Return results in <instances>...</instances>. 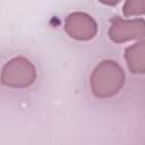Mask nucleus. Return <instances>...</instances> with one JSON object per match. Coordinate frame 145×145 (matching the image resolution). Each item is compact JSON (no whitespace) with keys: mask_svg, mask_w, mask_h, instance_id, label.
Wrapping results in <instances>:
<instances>
[{"mask_svg":"<svg viewBox=\"0 0 145 145\" xmlns=\"http://www.w3.org/2000/svg\"><path fill=\"white\" fill-rule=\"evenodd\" d=\"M89 80L93 94L96 97L106 99L120 92L126 76L123 69L116 61L104 60L95 67Z\"/></svg>","mask_w":145,"mask_h":145,"instance_id":"1","label":"nucleus"},{"mask_svg":"<svg viewBox=\"0 0 145 145\" xmlns=\"http://www.w3.org/2000/svg\"><path fill=\"white\" fill-rule=\"evenodd\" d=\"M36 79L34 65L24 57H16L9 60L2 68L1 82L3 85L14 88L31 86Z\"/></svg>","mask_w":145,"mask_h":145,"instance_id":"2","label":"nucleus"},{"mask_svg":"<svg viewBox=\"0 0 145 145\" xmlns=\"http://www.w3.org/2000/svg\"><path fill=\"white\" fill-rule=\"evenodd\" d=\"M109 37L116 43L145 37V20L143 18L122 19L114 17L109 28Z\"/></svg>","mask_w":145,"mask_h":145,"instance_id":"3","label":"nucleus"},{"mask_svg":"<svg viewBox=\"0 0 145 145\" xmlns=\"http://www.w3.org/2000/svg\"><path fill=\"white\" fill-rule=\"evenodd\" d=\"M66 33L78 41H88L96 35L97 25L93 17L85 12H72L65 22Z\"/></svg>","mask_w":145,"mask_h":145,"instance_id":"4","label":"nucleus"},{"mask_svg":"<svg viewBox=\"0 0 145 145\" xmlns=\"http://www.w3.org/2000/svg\"><path fill=\"white\" fill-rule=\"evenodd\" d=\"M125 60L133 74H145V40L125 50Z\"/></svg>","mask_w":145,"mask_h":145,"instance_id":"5","label":"nucleus"},{"mask_svg":"<svg viewBox=\"0 0 145 145\" xmlns=\"http://www.w3.org/2000/svg\"><path fill=\"white\" fill-rule=\"evenodd\" d=\"M122 11L126 17L144 15L145 14V0H126Z\"/></svg>","mask_w":145,"mask_h":145,"instance_id":"6","label":"nucleus"},{"mask_svg":"<svg viewBox=\"0 0 145 145\" xmlns=\"http://www.w3.org/2000/svg\"><path fill=\"white\" fill-rule=\"evenodd\" d=\"M99 1L104 5H108V6H116L117 3L120 2V0H99Z\"/></svg>","mask_w":145,"mask_h":145,"instance_id":"7","label":"nucleus"}]
</instances>
